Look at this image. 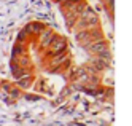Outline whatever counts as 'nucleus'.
I'll return each instance as SVG.
<instances>
[{
  "label": "nucleus",
  "mask_w": 132,
  "mask_h": 126,
  "mask_svg": "<svg viewBox=\"0 0 132 126\" xmlns=\"http://www.w3.org/2000/svg\"><path fill=\"white\" fill-rule=\"evenodd\" d=\"M84 50H86V51L91 54V57H94V56H100L102 53L108 51V43L102 38V40H97V42H92V43L86 45V46H84Z\"/></svg>",
  "instance_id": "7ed1b4c3"
},
{
  "label": "nucleus",
  "mask_w": 132,
  "mask_h": 126,
  "mask_svg": "<svg viewBox=\"0 0 132 126\" xmlns=\"http://www.w3.org/2000/svg\"><path fill=\"white\" fill-rule=\"evenodd\" d=\"M75 38H77V42L84 48L86 45L92 43V42H97V40H102V31L100 27L96 26V27H91V29H86V31L83 32H77L75 34Z\"/></svg>",
  "instance_id": "f257e3e1"
},
{
  "label": "nucleus",
  "mask_w": 132,
  "mask_h": 126,
  "mask_svg": "<svg viewBox=\"0 0 132 126\" xmlns=\"http://www.w3.org/2000/svg\"><path fill=\"white\" fill-rule=\"evenodd\" d=\"M54 2H56V3H62V0H54Z\"/></svg>",
  "instance_id": "1a4fd4ad"
},
{
  "label": "nucleus",
  "mask_w": 132,
  "mask_h": 126,
  "mask_svg": "<svg viewBox=\"0 0 132 126\" xmlns=\"http://www.w3.org/2000/svg\"><path fill=\"white\" fill-rule=\"evenodd\" d=\"M67 51V42H65V38L64 37H59V35H56L53 38V42L51 45L46 48V54H50V56H54V54H59V53H65Z\"/></svg>",
  "instance_id": "f03ea898"
},
{
  "label": "nucleus",
  "mask_w": 132,
  "mask_h": 126,
  "mask_svg": "<svg viewBox=\"0 0 132 126\" xmlns=\"http://www.w3.org/2000/svg\"><path fill=\"white\" fill-rule=\"evenodd\" d=\"M78 2H81V0H62V3H59V6H61L62 11H65V10L72 8L73 5H77Z\"/></svg>",
  "instance_id": "0eeeda50"
},
{
  "label": "nucleus",
  "mask_w": 132,
  "mask_h": 126,
  "mask_svg": "<svg viewBox=\"0 0 132 126\" xmlns=\"http://www.w3.org/2000/svg\"><path fill=\"white\" fill-rule=\"evenodd\" d=\"M56 37V34L51 31L50 27H43V31L40 32V37H38V42H40V50L46 51V48H48L53 42V38Z\"/></svg>",
  "instance_id": "20e7f679"
},
{
  "label": "nucleus",
  "mask_w": 132,
  "mask_h": 126,
  "mask_svg": "<svg viewBox=\"0 0 132 126\" xmlns=\"http://www.w3.org/2000/svg\"><path fill=\"white\" fill-rule=\"evenodd\" d=\"M51 65H56V67H61V65H64V64H67V62H70V54L65 51V53H59V54H54V56H51Z\"/></svg>",
  "instance_id": "39448f33"
},
{
  "label": "nucleus",
  "mask_w": 132,
  "mask_h": 126,
  "mask_svg": "<svg viewBox=\"0 0 132 126\" xmlns=\"http://www.w3.org/2000/svg\"><path fill=\"white\" fill-rule=\"evenodd\" d=\"M43 31V27L40 26V24H27L26 27H24V34L26 35H32V34H40Z\"/></svg>",
  "instance_id": "423d86ee"
},
{
  "label": "nucleus",
  "mask_w": 132,
  "mask_h": 126,
  "mask_svg": "<svg viewBox=\"0 0 132 126\" xmlns=\"http://www.w3.org/2000/svg\"><path fill=\"white\" fill-rule=\"evenodd\" d=\"M32 80H34L32 77H30V78H27V80H21V81H19V86H22V88H27V86L32 83Z\"/></svg>",
  "instance_id": "6e6552de"
}]
</instances>
